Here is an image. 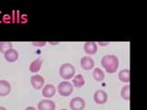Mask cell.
<instances>
[{
  "mask_svg": "<svg viewBox=\"0 0 147 110\" xmlns=\"http://www.w3.org/2000/svg\"><path fill=\"white\" fill-rule=\"evenodd\" d=\"M119 59L115 55H105V56L101 59V65L106 70L108 73H114L116 72L119 68Z\"/></svg>",
  "mask_w": 147,
  "mask_h": 110,
  "instance_id": "1",
  "label": "cell"
},
{
  "mask_svg": "<svg viewBox=\"0 0 147 110\" xmlns=\"http://www.w3.org/2000/svg\"><path fill=\"white\" fill-rule=\"evenodd\" d=\"M60 76H61L63 80H70L74 78L76 74V69L71 63H63L62 66L60 67Z\"/></svg>",
  "mask_w": 147,
  "mask_h": 110,
  "instance_id": "2",
  "label": "cell"
},
{
  "mask_svg": "<svg viewBox=\"0 0 147 110\" xmlns=\"http://www.w3.org/2000/svg\"><path fill=\"white\" fill-rule=\"evenodd\" d=\"M73 90H74L73 85L68 81H63L57 86L58 93L62 96H69L73 93Z\"/></svg>",
  "mask_w": 147,
  "mask_h": 110,
  "instance_id": "3",
  "label": "cell"
},
{
  "mask_svg": "<svg viewBox=\"0 0 147 110\" xmlns=\"http://www.w3.org/2000/svg\"><path fill=\"white\" fill-rule=\"evenodd\" d=\"M86 107L85 100L81 97H74L70 101V108L72 110H83Z\"/></svg>",
  "mask_w": 147,
  "mask_h": 110,
  "instance_id": "4",
  "label": "cell"
},
{
  "mask_svg": "<svg viewBox=\"0 0 147 110\" xmlns=\"http://www.w3.org/2000/svg\"><path fill=\"white\" fill-rule=\"evenodd\" d=\"M30 84L36 90L41 89L44 85V79L43 77L40 74H35L30 77Z\"/></svg>",
  "mask_w": 147,
  "mask_h": 110,
  "instance_id": "5",
  "label": "cell"
},
{
  "mask_svg": "<svg viewBox=\"0 0 147 110\" xmlns=\"http://www.w3.org/2000/svg\"><path fill=\"white\" fill-rule=\"evenodd\" d=\"M55 103L50 99H43L38 104V110H55Z\"/></svg>",
  "mask_w": 147,
  "mask_h": 110,
  "instance_id": "6",
  "label": "cell"
},
{
  "mask_svg": "<svg viewBox=\"0 0 147 110\" xmlns=\"http://www.w3.org/2000/svg\"><path fill=\"white\" fill-rule=\"evenodd\" d=\"M94 101L98 105H103L108 101V94L103 90H98L94 94Z\"/></svg>",
  "mask_w": 147,
  "mask_h": 110,
  "instance_id": "7",
  "label": "cell"
},
{
  "mask_svg": "<svg viewBox=\"0 0 147 110\" xmlns=\"http://www.w3.org/2000/svg\"><path fill=\"white\" fill-rule=\"evenodd\" d=\"M80 64H81V67L82 69H84L86 71H89L92 70L95 66V62H94V60L92 59L89 56H84L80 61Z\"/></svg>",
  "mask_w": 147,
  "mask_h": 110,
  "instance_id": "8",
  "label": "cell"
},
{
  "mask_svg": "<svg viewBox=\"0 0 147 110\" xmlns=\"http://www.w3.org/2000/svg\"><path fill=\"white\" fill-rule=\"evenodd\" d=\"M4 57L6 59V61L8 62H15L18 59V52L17 50L12 48L4 53Z\"/></svg>",
  "mask_w": 147,
  "mask_h": 110,
  "instance_id": "9",
  "label": "cell"
},
{
  "mask_svg": "<svg viewBox=\"0 0 147 110\" xmlns=\"http://www.w3.org/2000/svg\"><path fill=\"white\" fill-rule=\"evenodd\" d=\"M41 93H42V95L46 98H51L54 96L55 93H56V88H55V86L53 85H46L42 87V91H41Z\"/></svg>",
  "mask_w": 147,
  "mask_h": 110,
  "instance_id": "10",
  "label": "cell"
},
{
  "mask_svg": "<svg viewBox=\"0 0 147 110\" xmlns=\"http://www.w3.org/2000/svg\"><path fill=\"white\" fill-rule=\"evenodd\" d=\"M84 50L88 55L96 54V50H98V44L94 41H86L84 45Z\"/></svg>",
  "mask_w": 147,
  "mask_h": 110,
  "instance_id": "11",
  "label": "cell"
},
{
  "mask_svg": "<svg viewBox=\"0 0 147 110\" xmlns=\"http://www.w3.org/2000/svg\"><path fill=\"white\" fill-rule=\"evenodd\" d=\"M11 91L10 84L6 80H0V96H6Z\"/></svg>",
  "mask_w": 147,
  "mask_h": 110,
  "instance_id": "12",
  "label": "cell"
},
{
  "mask_svg": "<svg viewBox=\"0 0 147 110\" xmlns=\"http://www.w3.org/2000/svg\"><path fill=\"white\" fill-rule=\"evenodd\" d=\"M42 62H43V61H42V59H41V58L36 59L35 61H33V62L30 63V71L31 72H33V73L38 72L40 70L41 66H42Z\"/></svg>",
  "mask_w": 147,
  "mask_h": 110,
  "instance_id": "13",
  "label": "cell"
},
{
  "mask_svg": "<svg viewBox=\"0 0 147 110\" xmlns=\"http://www.w3.org/2000/svg\"><path fill=\"white\" fill-rule=\"evenodd\" d=\"M85 85V78L82 74H76L73 79V85L76 88H80Z\"/></svg>",
  "mask_w": 147,
  "mask_h": 110,
  "instance_id": "14",
  "label": "cell"
},
{
  "mask_svg": "<svg viewBox=\"0 0 147 110\" xmlns=\"http://www.w3.org/2000/svg\"><path fill=\"white\" fill-rule=\"evenodd\" d=\"M119 79L122 82H130V70L129 69H123L119 72Z\"/></svg>",
  "mask_w": 147,
  "mask_h": 110,
  "instance_id": "15",
  "label": "cell"
},
{
  "mask_svg": "<svg viewBox=\"0 0 147 110\" xmlns=\"http://www.w3.org/2000/svg\"><path fill=\"white\" fill-rule=\"evenodd\" d=\"M93 78L96 82H102L105 79V73L100 68H96L93 71Z\"/></svg>",
  "mask_w": 147,
  "mask_h": 110,
  "instance_id": "16",
  "label": "cell"
},
{
  "mask_svg": "<svg viewBox=\"0 0 147 110\" xmlns=\"http://www.w3.org/2000/svg\"><path fill=\"white\" fill-rule=\"evenodd\" d=\"M13 48V44L10 41H0V52L5 53L7 50Z\"/></svg>",
  "mask_w": 147,
  "mask_h": 110,
  "instance_id": "17",
  "label": "cell"
},
{
  "mask_svg": "<svg viewBox=\"0 0 147 110\" xmlns=\"http://www.w3.org/2000/svg\"><path fill=\"white\" fill-rule=\"evenodd\" d=\"M121 97L124 100H126V101L130 100V85H124L121 88Z\"/></svg>",
  "mask_w": 147,
  "mask_h": 110,
  "instance_id": "18",
  "label": "cell"
},
{
  "mask_svg": "<svg viewBox=\"0 0 147 110\" xmlns=\"http://www.w3.org/2000/svg\"><path fill=\"white\" fill-rule=\"evenodd\" d=\"M32 45L36 46V47H43L46 45V41H33Z\"/></svg>",
  "mask_w": 147,
  "mask_h": 110,
  "instance_id": "19",
  "label": "cell"
},
{
  "mask_svg": "<svg viewBox=\"0 0 147 110\" xmlns=\"http://www.w3.org/2000/svg\"><path fill=\"white\" fill-rule=\"evenodd\" d=\"M24 110H37V108L34 107H26Z\"/></svg>",
  "mask_w": 147,
  "mask_h": 110,
  "instance_id": "20",
  "label": "cell"
},
{
  "mask_svg": "<svg viewBox=\"0 0 147 110\" xmlns=\"http://www.w3.org/2000/svg\"><path fill=\"white\" fill-rule=\"evenodd\" d=\"M109 42H101V41H99V42L98 44H99L100 46H107Z\"/></svg>",
  "mask_w": 147,
  "mask_h": 110,
  "instance_id": "21",
  "label": "cell"
},
{
  "mask_svg": "<svg viewBox=\"0 0 147 110\" xmlns=\"http://www.w3.org/2000/svg\"><path fill=\"white\" fill-rule=\"evenodd\" d=\"M0 110H7V108L4 107H0Z\"/></svg>",
  "mask_w": 147,
  "mask_h": 110,
  "instance_id": "22",
  "label": "cell"
},
{
  "mask_svg": "<svg viewBox=\"0 0 147 110\" xmlns=\"http://www.w3.org/2000/svg\"><path fill=\"white\" fill-rule=\"evenodd\" d=\"M50 43H51V44H53V45H56V44H58V42H52V41H51Z\"/></svg>",
  "mask_w": 147,
  "mask_h": 110,
  "instance_id": "23",
  "label": "cell"
},
{
  "mask_svg": "<svg viewBox=\"0 0 147 110\" xmlns=\"http://www.w3.org/2000/svg\"><path fill=\"white\" fill-rule=\"evenodd\" d=\"M61 110H67V109H64V108H63V109H61Z\"/></svg>",
  "mask_w": 147,
  "mask_h": 110,
  "instance_id": "24",
  "label": "cell"
}]
</instances>
